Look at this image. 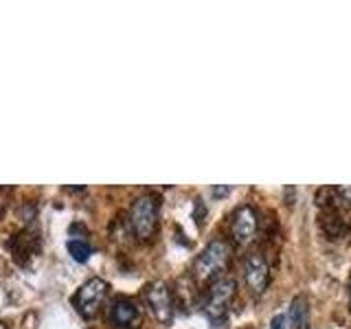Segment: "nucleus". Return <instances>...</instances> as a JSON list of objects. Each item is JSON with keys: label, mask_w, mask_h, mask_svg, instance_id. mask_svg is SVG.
<instances>
[{"label": "nucleus", "mask_w": 351, "mask_h": 329, "mask_svg": "<svg viewBox=\"0 0 351 329\" xmlns=\"http://www.w3.org/2000/svg\"><path fill=\"white\" fill-rule=\"evenodd\" d=\"M108 292H110V283L101 277H93L88 279L77 294L73 296V305L75 310L80 312L84 318H95L97 312L101 310L104 301L108 299Z\"/></svg>", "instance_id": "7ed1b4c3"}, {"label": "nucleus", "mask_w": 351, "mask_h": 329, "mask_svg": "<svg viewBox=\"0 0 351 329\" xmlns=\"http://www.w3.org/2000/svg\"><path fill=\"white\" fill-rule=\"evenodd\" d=\"M230 233L239 246H246L257 233V213L250 204H241L235 208L233 219H230Z\"/></svg>", "instance_id": "0eeeda50"}, {"label": "nucleus", "mask_w": 351, "mask_h": 329, "mask_svg": "<svg viewBox=\"0 0 351 329\" xmlns=\"http://www.w3.org/2000/svg\"><path fill=\"white\" fill-rule=\"evenodd\" d=\"M285 316H288V325H292L296 329L305 327V321H307V301H305V296H294L292 303H290V312Z\"/></svg>", "instance_id": "1a4fd4ad"}, {"label": "nucleus", "mask_w": 351, "mask_h": 329, "mask_svg": "<svg viewBox=\"0 0 351 329\" xmlns=\"http://www.w3.org/2000/svg\"><path fill=\"white\" fill-rule=\"evenodd\" d=\"M268 329H288V316H285L283 312L281 314H274Z\"/></svg>", "instance_id": "9b49d317"}, {"label": "nucleus", "mask_w": 351, "mask_h": 329, "mask_svg": "<svg viewBox=\"0 0 351 329\" xmlns=\"http://www.w3.org/2000/svg\"><path fill=\"white\" fill-rule=\"evenodd\" d=\"M230 193V186L226 184V186H213L211 189V195L213 197H224V195H228Z\"/></svg>", "instance_id": "f8f14e48"}, {"label": "nucleus", "mask_w": 351, "mask_h": 329, "mask_svg": "<svg viewBox=\"0 0 351 329\" xmlns=\"http://www.w3.org/2000/svg\"><path fill=\"white\" fill-rule=\"evenodd\" d=\"M301 329H307V325H305V327H301Z\"/></svg>", "instance_id": "dca6fc26"}, {"label": "nucleus", "mask_w": 351, "mask_h": 329, "mask_svg": "<svg viewBox=\"0 0 351 329\" xmlns=\"http://www.w3.org/2000/svg\"><path fill=\"white\" fill-rule=\"evenodd\" d=\"M228 257H230V246L226 244V241L224 239H211L193 263L195 279L206 281V279L215 277L219 270L226 268Z\"/></svg>", "instance_id": "f03ea898"}, {"label": "nucleus", "mask_w": 351, "mask_h": 329, "mask_svg": "<svg viewBox=\"0 0 351 329\" xmlns=\"http://www.w3.org/2000/svg\"><path fill=\"white\" fill-rule=\"evenodd\" d=\"M338 195L343 197V202H347L351 206V186H343V189H338Z\"/></svg>", "instance_id": "ddd939ff"}, {"label": "nucleus", "mask_w": 351, "mask_h": 329, "mask_svg": "<svg viewBox=\"0 0 351 329\" xmlns=\"http://www.w3.org/2000/svg\"><path fill=\"white\" fill-rule=\"evenodd\" d=\"M66 248H69V255H71L77 263H86L88 259H90V255H93V246L88 244L86 239H82V237L69 239V244H66Z\"/></svg>", "instance_id": "9d476101"}, {"label": "nucleus", "mask_w": 351, "mask_h": 329, "mask_svg": "<svg viewBox=\"0 0 351 329\" xmlns=\"http://www.w3.org/2000/svg\"><path fill=\"white\" fill-rule=\"evenodd\" d=\"M145 303L149 307V312L156 316V321L169 323L173 316V301H171V290L165 281H152L143 290Z\"/></svg>", "instance_id": "39448f33"}, {"label": "nucleus", "mask_w": 351, "mask_h": 329, "mask_svg": "<svg viewBox=\"0 0 351 329\" xmlns=\"http://www.w3.org/2000/svg\"><path fill=\"white\" fill-rule=\"evenodd\" d=\"M158 211H160V202L156 195L152 193H143L138 195L130 206V226L136 233L138 239H149L156 233L158 226Z\"/></svg>", "instance_id": "f257e3e1"}, {"label": "nucleus", "mask_w": 351, "mask_h": 329, "mask_svg": "<svg viewBox=\"0 0 351 329\" xmlns=\"http://www.w3.org/2000/svg\"><path fill=\"white\" fill-rule=\"evenodd\" d=\"M349 307H351V281H349Z\"/></svg>", "instance_id": "4468645a"}, {"label": "nucleus", "mask_w": 351, "mask_h": 329, "mask_svg": "<svg viewBox=\"0 0 351 329\" xmlns=\"http://www.w3.org/2000/svg\"><path fill=\"white\" fill-rule=\"evenodd\" d=\"M108 321L117 329H136L141 325V307L128 296H119L108 307Z\"/></svg>", "instance_id": "423d86ee"}, {"label": "nucleus", "mask_w": 351, "mask_h": 329, "mask_svg": "<svg viewBox=\"0 0 351 329\" xmlns=\"http://www.w3.org/2000/svg\"><path fill=\"white\" fill-rule=\"evenodd\" d=\"M244 281L252 294H261L270 283V266L259 252H250L244 261Z\"/></svg>", "instance_id": "6e6552de"}, {"label": "nucleus", "mask_w": 351, "mask_h": 329, "mask_svg": "<svg viewBox=\"0 0 351 329\" xmlns=\"http://www.w3.org/2000/svg\"><path fill=\"white\" fill-rule=\"evenodd\" d=\"M233 296H235V279H230V277L215 279L211 283V288H208V296H206V305H204L206 316L211 318V321L224 318Z\"/></svg>", "instance_id": "20e7f679"}, {"label": "nucleus", "mask_w": 351, "mask_h": 329, "mask_svg": "<svg viewBox=\"0 0 351 329\" xmlns=\"http://www.w3.org/2000/svg\"><path fill=\"white\" fill-rule=\"evenodd\" d=\"M0 329H9V327H7V323H3V321H0Z\"/></svg>", "instance_id": "2eb2a0df"}]
</instances>
